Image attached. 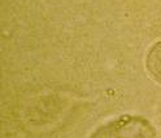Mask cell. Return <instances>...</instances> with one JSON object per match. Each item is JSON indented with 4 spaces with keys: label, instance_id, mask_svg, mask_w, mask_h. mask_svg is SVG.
Wrapping results in <instances>:
<instances>
[{
    "label": "cell",
    "instance_id": "1",
    "mask_svg": "<svg viewBox=\"0 0 161 138\" xmlns=\"http://www.w3.org/2000/svg\"><path fill=\"white\" fill-rule=\"evenodd\" d=\"M90 138H157L155 128L142 116L124 115L97 128Z\"/></svg>",
    "mask_w": 161,
    "mask_h": 138
},
{
    "label": "cell",
    "instance_id": "2",
    "mask_svg": "<svg viewBox=\"0 0 161 138\" xmlns=\"http://www.w3.org/2000/svg\"><path fill=\"white\" fill-rule=\"evenodd\" d=\"M146 67L149 75L161 84V40L149 48L146 56Z\"/></svg>",
    "mask_w": 161,
    "mask_h": 138
}]
</instances>
